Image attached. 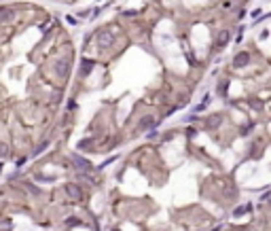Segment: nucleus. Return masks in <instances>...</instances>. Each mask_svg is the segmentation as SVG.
Instances as JSON below:
<instances>
[{
	"label": "nucleus",
	"mask_w": 271,
	"mask_h": 231,
	"mask_svg": "<svg viewBox=\"0 0 271 231\" xmlns=\"http://www.w3.org/2000/svg\"><path fill=\"white\" fill-rule=\"evenodd\" d=\"M97 45H100V49L112 47L114 45V32H112V30H102V32L97 34Z\"/></svg>",
	"instance_id": "f257e3e1"
},
{
	"label": "nucleus",
	"mask_w": 271,
	"mask_h": 231,
	"mask_svg": "<svg viewBox=\"0 0 271 231\" xmlns=\"http://www.w3.org/2000/svg\"><path fill=\"white\" fill-rule=\"evenodd\" d=\"M68 70H70V55H64L55 62V72H57L59 79H64L68 74Z\"/></svg>",
	"instance_id": "f03ea898"
},
{
	"label": "nucleus",
	"mask_w": 271,
	"mask_h": 231,
	"mask_svg": "<svg viewBox=\"0 0 271 231\" xmlns=\"http://www.w3.org/2000/svg\"><path fill=\"white\" fill-rule=\"evenodd\" d=\"M250 64V53H246V51H241V53H237L235 57H233V66L235 68H244V66H248Z\"/></svg>",
	"instance_id": "7ed1b4c3"
},
{
	"label": "nucleus",
	"mask_w": 271,
	"mask_h": 231,
	"mask_svg": "<svg viewBox=\"0 0 271 231\" xmlns=\"http://www.w3.org/2000/svg\"><path fill=\"white\" fill-rule=\"evenodd\" d=\"M64 191H66V195H68L70 199H81V197H83V191H81L79 185H72V183H70V185H66Z\"/></svg>",
	"instance_id": "20e7f679"
},
{
	"label": "nucleus",
	"mask_w": 271,
	"mask_h": 231,
	"mask_svg": "<svg viewBox=\"0 0 271 231\" xmlns=\"http://www.w3.org/2000/svg\"><path fill=\"white\" fill-rule=\"evenodd\" d=\"M15 19V11L13 9H0V23H11Z\"/></svg>",
	"instance_id": "39448f33"
},
{
	"label": "nucleus",
	"mask_w": 271,
	"mask_h": 231,
	"mask_svg": "<svg viewBox=\"0 0 271 231\" xmlns=\"http://www.w3.org/2000/svg\"><path fill=\"white\" fill-rule=\"evenodd\" d=\"M93 66H95L93 59H83L81 62V74H89L91 70H93Z\"/></svg>",
	"instance_id": "423d86ee"
},
{
	"label": "nucleus",
	"mask_w": 271,
	"mask_h": 231,
	"mask_svg": "<svg viewBox=\"0 0 271 231\" xmlns=\"http://www.w3.org/2000/svg\"><path fill=\"white\" fill-rule=\"evenodd\" d=\"M229 38H231V34H229V30H223V32L218 34V41H216V45H218V47H220V49H223V47H225L227 43H229Z\"/></svg>",
	"instance_id": "0eeeda50"
},
{
	"label": "nucleus",
	"mask_w": 271,
	"mask_h": 231,
	"mask_svg": "<svg viewBox=\"0 0 271 231\" xmlns=\"http://www.w3.org/2000/svg\"><path fill=\"white\" fill-rule=\"evenodd\" d=\"M252 210V204H244V206H239V208H235V212H233V216L237 219V216H241V214H246V212H250Z\"/></svg>",
	"instance_id": "6e6552de"
},
{
	"label": "nucleus",
	"mask_w": 271,
	"mask_h": 231,
	"mask_svg": "<svg viewBox=\"0 0 271 231\" xmlns=\"http://www.w3.org/2000/svg\"><path fill=\"white\" fill-rule=\"evenodd\" d=\"M140 127H142V130H150V127H155V119H153V117H144V119L140 121Z\"/></svg>",
	"instance_id": "1a4fd4ad"
},
{
	"label": "nucleus",
	"mask_w": 271,
	"mask_h": 231,
	"mask_svg": "<svg viewBox=\"0 0 271 231\" xmlns=\"http://www.w3.org/2000/svg\"><path fill=\"white\" fill-rule=\"evenodd\" d=\"M0 157H9V144L0 142Z\"/></svg>",
	"instance_id": "9d476101"
},
{
	"label": "nucleus",
	"mask_w": 271,
	"mask_h": 231,
	"mask_svg": "<svg viewBox=\"0 0 271 231\" xmlns=\"http://www.w3.org/2000/svg\"><path fill=\"white\" fill-rule=\"evenodd\" d=\"M89 148H91V142H89V140L79 142V151H89Z\"/></svg>",
	"instance_id": "9b49d317"
},
{
	"label": "nucleus",
	"mask_w": 271,
	"mask_h": 231,
	"mask_svg": "<svg viewBox=\"0 0 271 231\" xmlns=\"http://www.w3.org/2000/svg\"><path fill=\"white\" fill-rule=\"evenodd\" d=\"M218 121H220V117H218V115H214V117H210V119H208L210 127H216V125H218Z\"/></svg>",
	"instance_id": "f8f14e48"
},
{
	"label": "nucleus",
	"mask_w": 271,
	"mask_h": 231,
	"mask_svg": "<svg viewBox=\"0 0 271 231\" xmlns=\"http://www.w3.org/2000/svg\"><path fill=\"white\" fill-rule=\"evenodd\" d=\"M66 225H70V227H76V225H81V221H79V219H74V216H70V219H66Z\"/></svg>",
	"instance_id": "ddd939ff"
},
{
	"label": "nucleus",
	"mask_w": 271,
	"mask_h": 231,
	"mask_svg": "<svg viewBox=\"0 0 271 231\" xmlns=\"http://www.w3.org/2000/svg\"><path fill=\"white\" fill-rule=\"evenodd\" d=\"M74 161H76V165H81V168H89V161H83L81 157H74Z\"/></svg>",
	"instance_id": "4468645a"
},
{
	"label": "nucleus",
	"mask_w": 271,
	"mask_h": 231,
	"mask_svg": "<svg viewBox=\"0 0 271 231\" xmlns=\"http://www.w3.org/2000/svg\"><path fill=\"white\" fill-rule=\"evenodd\" d=\"M45 148H47V142H43V144H40L38 148H34V155H38V153H43Z\"/></svg>",
	"instance_id": "2eb2a0df"
},
{
	"label": "nucleus",
	"mask_w": 271,
	"mask_h": 231,
	"mask_svg": "<svg viewBox=\"0 0 271 231\" xmlns=\"http://www.w3.org/2000/svg\"><path fill=\"white\" fill-rule=\"evenodd\" d=\"M227 85H229V83H223V87H218V93H220V95H227Z\"/></svg>",
	"instance_id": "dca6fc26"
},
{
	"label": "nucleus",
	"mask_w": 271,
	"mask_h": 231,
	"mask_svg": "<svg viewBox=\"0 0 271 231\" xmlns=\"http://www.w3.org/2000/svg\"><path fill=\"white\" fill-rule=\"evenodd\" d=\"M66 21H68V23H70V26H76V23H79V21H76V19H74V17H70V15H68V17H66Z\"/></svg>",
	"instance_id": "f3484780"
},
{
	"label": "nucleus",
	"mask_w": 271,
	"mask_h": 231,
	"mask_svg": "<svg viewBox=\"0 0 271 231\" xmlns=\"http://www.w3.org/2000/svg\"><path fill=\"white\" fill-rule=\"evenodd\" d=\"M186 136L193 138V136H195V127H188V130H186Z\"/></svg>",
	"instance_id": "a211bd4d"
},
{
	"label": "nucleus",
	"mask_w": 271,
	"mask_h": 231,
	"mask_svg": "<svg viewBox=\"0 0 271 231\" xmlns=\"http://www.w3.org/2000/svg\"><path fill=\"white\" fill-rule=\"evenodd\" d=\"M0 172H2V161H0Z\"/></svg>",
	"instance_id": "6ab92c4d"
},
{
	"label": "nucleus",
	"mask_w": 271,
	"mask_h": 231,
	"mask_svg": "<svg viewBox=\"0 0 271 231\" xmlns=\"http://www.w3.org/2000/svg\"><path fill=\"white\" fill-rule=\"evenodd\" d=\"M112 231H119V229H112Z\"/></svg>",
	"instance_id": "aec40b11"
}]
</instances>
